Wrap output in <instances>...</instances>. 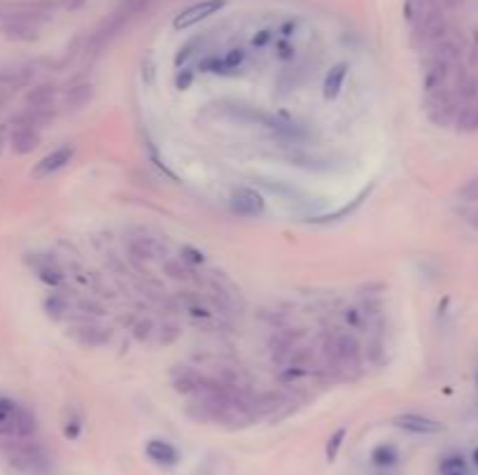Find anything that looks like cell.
I'll return each instance as SVG.
<instances>
[{"label":"cell","mask_w":478,"mask_h":475,"mask_svg":"<svg viewBox=\"0 0 478 475\" xmlns=\"http://www.w3.org/2000/svg\"><path fill=\"white\" fill-rule=\"evenodd\" d=\"M180 338V326L168 321V324H164L159 328V340L164 342V345H171V342H175Z\"/></svg>","instance_id":"obj_27"},{"label":"cell","mask_w":478,"mask_h":475,"mask_svg":"<svg viewBox=\"0 0 478 475\" xmlns=\"http://www.w3.org/2000/svg\"><path fill=\"white\" fill-rule=\"evenodd\" d=\"M345 75H348V63H336V66L329 70L327 77H324V87H322L324 101H334V98L341 94Z\"/></svg>","instance_id":"obj_12"},{"label":"cell","mask_w":478,"mask_h":475,"mask_svg":"<svg viewBox=\"0 0 478 475\" xmlns=\"http://www.w3.org/2000/svg\"><path fill=\"white\" fill-rule=\"evenodd\" d=\"M64 5L68 10H78L80 5H85V0H64Z\"/></svg>","instance_id":"obj_36"},{"label":"cell","mask_w":478,"mask_h":475,"mask_svg":"<svg viewBox=\"0 0 478 475\" xmlns=\"http://www.w3.org/2000/svg\"><path fill=\"white\" fill-rule=\"evenodd\" d=\"M229 205H231L233 212L240 217H259V214H264L266 203L261 198V193H257L254 189L238 187V189H233L231 198H229Z\"/></svg>","instance_id":"obj_3"},{"label":"cell","mask_w":478,"mask_h":475,"mask_svg":"<svg viewBox=\"0 0 478 475\" xmlns=\"http://www.w3.org/2000/svg\"><path fill=\"white\" fill-rule=\"evenodd\" d=\"M460 198L462 200H478V177L469 180L467 184L460 189Z\"/></svg>","instance_id":"obj_30"},{"label":"cell","mask_w":478,"mask_h":475,"mask_svg":"<svg viewBox=\"0 0 478 475\" xmlns=\"http://www.w3.org/2000/svg\"><path fill=\"white\" fill-rule=\"evenodd\" d=\"M296 28H299V24H296L294 19H287L285 24H282V26L278 28V31H280L282 38H289V35H294V33H296Z\"/></svg>","instance_id":"obj_34"},{"label":"cell","mask_w":478,"mask_h":475,"mask_svg":"<svg viewBox=\"0 0 478 475\" xmlns=\"http://www.w3.org/2000/svg\"><path fill=\"white\" fill-rule=\"evenodd\" d=\"M29 263L33 265V270L38 272V277L43 279L45 284L50 286H59L64 284V270H61V265L54 261L52 256L47 254H31L29 256Z\"/></svg>","instance_id":"obj_7"},{"label":"cell","mask_w":478,"mask_h":475,"mask_svg":"<svg viewBox=\"0 0 478 475\" xmlns=\"http://www.w3.org/2000/svg\"><path fill=\"white\" fill-rule=\"evenodd\" d=\"M8 457L15 464L19 471H29V473H38L47 468V457L45 452L40 450L38 445H10L8 447Z\"/></svg>","instance_id":"obj_2"},{"label":"cell","mask_w":478,"mask_h":475,"mask_svg":"<svg viewBox=\"0 0 478 475\" xmlns=\"http://www.w3.org/2000/svg\"><path fill=\"white\" fill-rule=\"evenodd\" d=\"M275 56H278L280 61L294 59V47H292V42H289L287 38H282V40L275 42Z\"/></svg>","instance_id":"obj_28"},{"label":"cell","mask_w":478,"mask_h":475,"mask_svg":"<svg viewBox=\"0 0 478 475\" xmlns=\"http://www.w3.org/2000/svg\"><path fill=\"white\" fill-rule=\"evenodd\" d=\"M245 61V52L243 49H231V52H229L224 59H219V73H226V70H236L240 66V63Z\"/></svg>","instance_id":"obj_23"},{"label":"cell","mask_w":478,"mask_h":475,"mask_svg":"<svg viewBox=\"0 0 478 475\" xmlns=\"http://www.w3.org/2000/svg\"><path fill=\"white\" fill-rule=\"evenodd\" d=\"M54 98H57V87L54 84H38L36 89L29 91L26 96V105L31 110H47L54 105Z\"/></svg>","instance_id":"obj_13"},{"label":"cell","mask_w":478,"mask_h":475,"mask_svg":"<svg viewBox=\"0 0 478 475\" xmlns=\"http://www.w3.org/2000/svg\"><path fill=\"white\" fill-rule=\"evenodd\" d=\"M152 331H154V324H152L150 319H140L133 326V335H136L138 340H147L150 335H152Z\"/></svg>","instance_id":"obj_29"},{"label":"cell","mask_w":478,"mask_h":475,"mask_svg":"<svg viewBox=\"0 0 478 475\" xmlns=\"http://www.w3.org/2000/svg\"><path fill=\"white\" fill-rule=\"evenodd\" d=\"M457 126H460V131H478V101L469 103L467 108L462 110L460 119H457Z\"/></svg>","instance_id":"obj_18"},{"label":"cell","mask_w":478,"mask_h":475,"mask_svg":"<svg viewBox=\"0 0 478 475\" xmlns=\"http://www.w3.org/2000/svg\"><path fill=\"white\" fill-rule=\"evenodd\" d=\"M3 33L8 35L10 40H19V42H31L38 38V28L33 26L29 19H10L8 24L3 26Z\"/></svg>","instance_id":"obj_14"},{"label":"cell","mask_w":478,"mask_h":475,"mask_svg":"<svg viewBox=\"0 0 478 475\" xmlns=\"http://www.w3.org/2000/svg\"><path fill=\"white\" fill-rule=\"evenodd\" d=\"M175 82H178V87H180V89H187V87H189V84H191V70H184V73H178Z\"/></svg>","instance_id":"obj_35"},{"label":"cell","mask_w":478,"mask_h":475,"mask_svg":"<svg viewBox=\"0 0 478 475\" xmlns=\"http://www.w3.org/2000/svg\"><path fill=\"white\" fill-rule=\"evenodd\" d=\"M345 433H348V431H345L343 426L331 433V438L327 440V461H334L338 457V450H341V445L345 440Z\"/></svg>","instance_id":"obj_24"},{"label":"cell","mask_w":478,"mask_h":475,"mask_svg":"<svg viewBox=\"0 0 478 475\" xmlns=\"http://www.w3.org/2000/svg\"><path fill=\"white\" fill-rule=\"evenodd\" d=\"M178 300H180V305H182L184 310L191 314V317H203V319L210 317V307L205 305V300L201 298L198 293H194V291H182V293L178 296Z\"/></svg>","instance_id":"obj_16"},{"label":"cell","mask_w":478,"mask_h":475,"mask_svg":"<svg viewBox=\"0 0 478 475\" xmlns=\"http://www.w3.org/2000/svg\"><path fill=\"white\" fill-rule=\"evenodd\" d=\"M180 258H182V263H189V265H201L205 261L203 251H198L196 247H191V244H184V247L180 249Z\"/></svg>","instance_id":"obj_25"},{"label":"cell","mask_w":478,"mask_h":475,"mask_svg":"<svg viewBox=\"0 0 478 475\" xmlns=\"http://www.w3.org/2000/svg\"><path fill=\"white\" fill-rule=\"evenodd\" d=\"M394 424H397L399 429L411 431V433H439V431H443L441 422L429 419V417H422V415H413V412H408V415H397L394 417Z\"/></svg>","instance_id":"obj_9"},{"label":"cell","mask_w":478,"mask_h":475,"mask_svg":"<svg viewBox=\"0 0 478 475\" xmlns=\"http://www.w3.org/2000/svg\"><path fill=\"white\" fill-rule=\"evenodd\" d=\"M324 356L331 370H357L359 368V342L350 333H334L324 340Z\"/></svg>","instance_id":"obj_1"},{"label":"cell","mask_w":478,"mask_h":475,"mask_svg":"<svg viewBox=\"0 0 478 475\" xmlns=\"http://www.w3.org/2000/svg\"><path fill=\"white\" fill-rule=\"evenodd\" d=\"M198 42H201V40L196 38V40H191L189 45H187L184 49H180V54H178V59H175V63H178V66H180V63H184L187 59H189V56L194 54V49L198 47Z\"/></svg>","instance_id":"obj_33"},{"label":"cell","mask_w":478,"mask_h":475,"mask_svg":"<svg viewBox=\"0 0 478 475\" xmlns=\"http://www.w3.org/2000/svg\"><path fill=\"white\" fill-rule=\"evenodd\" d=\"M271 42H273V31H268V28H264V31H259V33L252 38V47H254V49H264L266 45H271Z\"/></svg>","instance_id":"obj_31"},{"label":"cell","mask_w":478,"mask_h":475,"mask_svg":"<svg viewBox=\"0 0 478 475\" xmlns=\"http://www.w3.org/2000/svg\"><path fill=\"white\" fill-rule=\"evenodd\" d=\"M164 270L168 272L173 279H191V272H189V268L182 265V258H180V261H166Z\"/></svg>","instance_id":"obj_26"},{"label":"cell","mask_w":478,"mask_h":475,"mask_svg":"<svg viewBox=\"0 0 478 475\" xmlns=\"http://www.w3.org/2000/svg\"><path fill=\"white\" fill-rule=\"evenodd\" d=\"M222 7H224V0H203V3H196V5L187 7L184 12H180L175 21H173V26H175L178 31H182V28H189L194 24H198V21L208 19L210 14L219 12Z\"/></svg>","instance_id":"obj_5"},{"label":"cell","mask_w":478,"mask_h":475,"mask_svg":"<svg viewBox=\"0 0 478 475\" xmlns=\"http://www.w3.org/2000/svg\"><path fill=\"white\" fill-rule=\"evenodd\" d=\"M474 464L478 466V447H476V450H474Z\"/></svg>","instance_id":"obj_37"},{"label":"cell","mask_w":478,"mask_h":475,"mask_svg":"<svg viewBox=\"0 0 478 475\" xmlns=\"http://www.w3.org/2000/svg\"><path fill=\"white\" fill-rule=\"evenodd\" d=\"M441 475H469V471L462 457H448L441 464Z\"/></svg>","instance_id":"obj_22"},{"label":"cell","mask_w":478,"mask_h":475,"mask_svg":"<svg viewBox=\"0 0 478 475\" xmlns=\"http://www.w3.org/2000/svg\"><path fill=\"white\" fill-rule=\"evenodd\" d=\"M80 429H82V422H80L78 415H73V419H66V424H64L66 438H78L80 436Z\"/></svg>","instance_id":"obj_32"},{"label":"cell","mask_w":478,"mask_h":475,"mask_svg":"<svg viewBox=\"0 0 478 475\" xmlns=\"http://www.w3.org/2000/svg\"><path fill=\"white\" fill-rule=\"evenodd\" d=\"M397 447L394 445H387V443H383V445H378L376 450L371 452V461L376 466H380V468H387V466H394L397 464Z\"/></svg>","instance_id":"obj_17"},{"label":"cell","mask_w":478,"mask_h":475,"mask_svg":"<svg viewBox=\"0 0 478 475\" xmlns=\"http://www.w3.org/2000/svg\"><path fill=\"white\" fill-rule=\"evenodd\" d=\"M94 98V84L92 82H80L66 94V108L68 110H82L85 105L92 103Z\"/></svg>","instance_id":"obj_15"},{"label":"cell","mask_w":478,"mask_h":475,"mask_svg":"<svg viewBox=\"0 0 478 475\" xmlns=\"http://www.w3.org/2000/svg\"><path fill=\"white\" fill-rule=\"evenodd\" d=\"M71 335L80 342L82 347H103L110 342V328L99 324H80L71 328Z\"/></svg>","instance_id":"obj_8"},{"label":"cell","mask_w":478,"mask_h":475,"mask_svg":"<svg viewBox=\"0 0 478 475\" xmlns=\"http://www.w3.org/2000/svg\"><path fill=\"white\" fill-rule=\"evenodd\" d=\"M10 145H12V149H15V154L26 156V154H31L40 145V131L33 129V126H17V129L12 131Z\"/></svg>","instance_id":"obj_10"},{"label":"cell","mask_w":478,"mask_h":475,"mask_svg":"<svg viewBox=\"0 0 478 475\" xmlns=\"http://www.w3.org/2000/svg\"><path fill=\"white\" fill-rule=\"evenodd\" d=\"M129 254L133 261H159L161 256H166V247L157 238H131L129 240Z\"/></svg>","instance_id":"obj_6"},{"label":"cell","mask_w":478,"mask_h":475,"mask_svg":"<svg viewBox=\"0 0 478 475\" xmlns=\"http://www.w3.org/2000/svg\"><path fill=\"white\" fill-rule=\"evenodd\" d=\"M75 156V149L71 145H64L59 147V149L50 152L47 156H43L36 163V168H33V177L36 180H43V177H50V175L59 173L61 168H66L68 163H71V159Z\"/></svg>","instance_id":"obj_4"},{"label":"cell","mask_w":478,"mask_h":475,"mask_svg":"<svg viewBox=\"0 0 478 475\" xmlns=\"http://www.w3.org/2000/svg\"><path fill=\"white\" fill-rule=\"evenodd\" d=\"M369 193H371V187H369V189H364V191L359 193L355 200L348 203V205H343L341 210H338V212H331V214H327V217H322L320 221H334V219H341V217H348L350 212H355V210H357L359 205H362L364 198H366V196H369Z\"/></svg>","instance_id":"obj_20"},{"label":"cell","mask_w":478,"mask_h":475,"mask_svg":"<svg viewBox=\"0 0 478 475\" xmlns=\"http://www.w3.org/2000/svg\"><path fill=\"white\" fill-rule=\"evenodd\" d=\"M145 452H147V457L154 461L159 466H178L180 461V452L173 447L171 443H166V440H150L147 447H145Z\"/></svg>","instance_id":"obj_11"},{"label":"cell","mask_w":478,"mask_h":475,"mask_svg":"<svg viewBox=\"0 0 478 475\" xmlns=\"http://www.w3.org/2000/svg\"><path fill=\"white\" fill-rule=\"evenodd\" d=\"M45 312L54 319H61L68 312V303L66 298H61L59 293H52V296L45 298Z\"/></svg>","instance_id":"obj_19"},{"label":"cell","mask_w":478,"mask_h":475,"mask_svg":"<svg viewBox=\"0 0 478 475\" xmlns=\"http://www.w3.org/2000/svg\"><path fill=\"white\" fill-rule=\"evenodd\" d=\"M17 410H19V403H15L12 398L0 396V433H5V429H8V424L12 422Z\"/></svg>","instance_id":"obj_21"}]
</instances>
